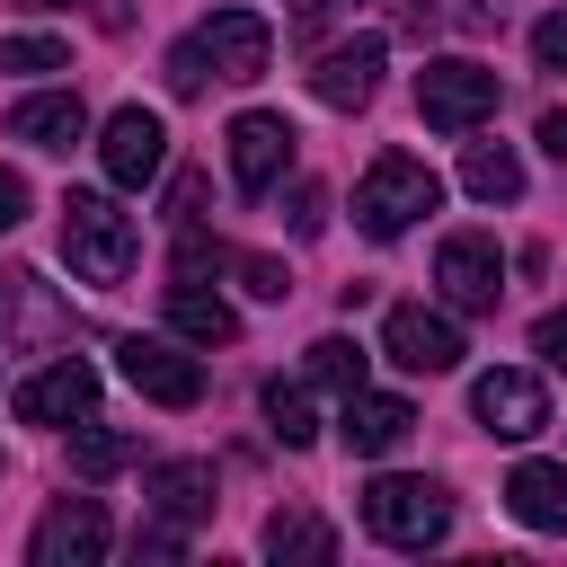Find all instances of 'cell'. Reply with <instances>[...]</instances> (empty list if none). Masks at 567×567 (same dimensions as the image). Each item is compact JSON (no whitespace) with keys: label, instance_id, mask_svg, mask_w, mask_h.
<instances>
[{"label":"cell","instance_id":"1","mask_svg":"<svg viewBox=\"0 0 567 567\" xmlns=\"http://www.w3.org/2000/svg\"><path fill=\"white\" fill-rule=\"evenodd\" d=\"M133 213L115 204V195H89V186H71L62 195V266L89 284V292H115L124 275H133Z\"/></svg>","mask_w":567,"mask_h":567},{"label":"cell","instance_id":"2","mask_svg":"<svg viewBox=\"0 0 567 567\" xmlns=\"http://www.w3.org/2000/svg\"><path fill=\"white\" fill-rule=\"evenodd\" d=\"M434 204H443V177H434L416 151H381V159L363 168V186H354V230H363V239H408Z\"/></svg>","mask_w":567,"mask_h":567},{"label":"cell","instance_id":"3","mask_svg":"<svg viewBox=\"0 0 567 567\" xmlns=\"http://www.w3.org/2000/svg\"><path fill=\"white\" fill-rule=\"evenodd\" d=\"M363 532H372L381 549H434V540L452 532V496H443L434 478L381 470V478L363 487Z\"/></svg>","mask_w":567,"mask_h":567},{"label":"cell","instance_id":"4","mask_svg":"<svg viewBox=\"0 0 567 567\" xmlns=\"http://www.w3.org/2000/svg\"><path fill=\"white\" fill-rule=\"evenodd\" d=\"M496 97H505V80H496L487 62H470V53H434V62L416 71V115H425L434 133H478V124L496 115Z\"/></svg>","mask_w":567,"mask_h":567},{"label":"cell","instance_id":"5","mask_svg":"<svg viewBox=\"0 0 567 567\" xmlns=\"http://www.w3.org/2000/svg\"><path fill=\"white\" fill-rule=\"evenodd\" d=\"M115 372H124L151 408H195V399H204V363L186 354L177 328H168V337H124V346H115Z\"/></svg>","mask_w":567,"mask_h":567},{"label":"cell","instance_id":"6","mask_svg":"<svg viewBox=\"0 0 567 567\" xmlns=\"http://www.w3.org/2000/svg\"><path fill=\"white\" fill-rule=\"evenodd\" d=\"M434 284H443L452 310H496V301H505V248H496L487 230H452V239L434 248Z\"/></svg>","mask_w":567,"mask_h":567},{"label":"cell","instance_id":"7","mask_svg":"<svg viewBox=\"0 0 567 567\" xmlns=\"http://www.w3.org/2000/svg\"><path fill=\"white\" fill-rule=\"evenodd\" d=\"M470 416H478L496 443H532V434L549 425V390H540L532 372L496 363V372H478V381H470Z\"/></svg>","mask_w":567,"mask_h":567},{"label":"cell","instance_id":"8","mask_svg":"<svg viewBox=\"0 0 567 567\" xmlns=\"http://www.w3.org/2000/svg\"><path fill=\"white\" fill-rule=\"evenodd\" d=\"M292 124L284 115H266V106H248L239 124H230V186L239 195H275L284 177H292Z\"/></svg>","mask_w":567,"mask_h":567},{"label":"cell","instance_id":"9","mask_svg":"<svg viewBox=\"0 0 567 567\" xmlns=\"http://www.w3.org/2000/svg\"><path fill=\"white\" fill-rule=\"evenodd\" d=\"M97 159H106V186H151L168 168V124L151 106H115L97 133Z\"/></svg>","mask_w":567,"mask_h":567},{"label":"cell","instance_id":"10","mask_svg":"<svg viewBox=\"0 0 567 567\" xmlns=\"http://www.w3.org/2000/svg\"><path fill=\"white\" fill-rule=\"evenodd\" d=\"M381 354H390L399 372H452L470 346H461V328H452L443 310H425V301H399V310L381 319Z\"/></svg>","mask_w":567,"mask_h":567},{"label":"cell","instance_id":"11","mask_svg":"<svg viewBox=\"0 0 567 567\" xmlns=\"http://www.w3.org/2000/svg\"><path fill=\"white\" fill-rule=\"evenodd\" d=\"M27 558H35V567H89V558H106V505H97V496H62V505L27 532Z\"/></svg>","mask_w":567,"mask_h":567},{"label":"cell","instance_id":"12","mask_svg":"<svg viewBox=\"0 0 567 567\" xmlns=\"http://www.w3.org/2000/svg\"><path fill=\"white\" fill-rule=\"evenodd\" d=\"M89 408H97V372L80 354H62V363H44V372L18 381V416L27 425H80Z\"/></svg>","mask_w":567,"mask_h":567},{"label":"cell","instance_id":"13","mask_svg":"<svg viewBox=\"0 0 567 567\" xmlns=\"http://www.w3.org/2000/svg\"><path fill=\"white\" fill-rule=\"evenodd\" d=\"M195 35L213 53V80H266V62H275V35H266L257 9H213Z\"/></svg>","mask_w":567,"mask_h":567},{"label":"cell","instance_id":"14","mask_svg":"<svg viewBox=\"0 0 567 567\" xmlns=\"http://www.w3.org/2000/svg\"><path fill=\"white\" fill-rule=\"evenodd\" d=\"M372 89H381V35H346V44H328L319 71H310V97L337 106V115L372 106Z\"/></svg>","mask_w":567,"mask_h":567},{"label":"cell","instance_id":"15","mask_svg":"<svg viewBox=\"0 0 567 567\" xmlns=\"http://www.w3.org/2000/svg\"><path fill=\"white\" fill-rule=\"evenodd\" d=\"M408 434H416V408L390 399V390H354V399L337 408V443H346L354 461H381V452H399Z\"/></svg>","mask_w":567,"mask_h":567},{"label":"cell","instance_id":"16","mask_svg":"<svg viewBox=\"0 0 567 567\" xmlns=\"http://www.w3.org/2000/svg\"><path fill=\"white\" fill-rule=\"evenodd\" d=\"M142 496H151L159 523L195 532V523H213V461H151L142 470Z\"/></svg>","mask_w":567,"mask_h":567},{"label":"cell","instance_id":"17","mask_svg":"<svg viewBox=\"0 0 567 567\" xmlns=\"http://www.w3.org/2000/svg\"><path fill=\"white\" fill-rule=\"evenodd\" d=\"M9 133H18L27 151H71V142H89V106H80L71 89H35V97L9 106Z\"/></svg>","mask_w":567,"mask_h":567},{"label":"cell","instance_id":"18","mask_svg":"<svg viewBox=\"0 0 567 567\" xmlns=\"http://www.w3.org/2000/svg\"><path fill=\"white\" fill-rule=\"evenodd\" d=\"M505 514H514L523 532H567V461H514Z\"/></svg>","mask_w":567,"mask_h":567},{"label":"cell","instance_id":"19","mask_svg":"<svg viewBox=\"0 0 567 567\" xmlns=\"http://www.w3.org/2000/svg\"><path fill=\"white\" fill-rule=\"evenodd\" d=\"M168 328H177L186 346H230V337H239V310H230L221 292H204V275H177V284H168Z\"/></svg>","mask_w":567,"mask_h":567},{"label":"cell","instance_id":"20","mask_svg":"<svg viewBox=\"0 0 567 567\" xmlns=\"http://www.w3.org/2000/svg\"><path fill=\"white\" fill-rule=\"evenodd\" d=\"M257 540H266V558H292V567H328V558H337V532H328L310 505H275Z\"/></svg>","mask_w":567,"mask_h":567},{"label":"cell","instance_id":"21","mask_svg":"<svg viewBox=\"0 0 567 567\" xmlns=\"http://www.w3.org/2000/svg\"><path fill=\"white\" fill-rule=\"evenodd\" d=\"M461 186H470L478 204H514V195H523V159H514L505 142H470V151H461Z\"/></svg>","mask_w":567,"mask_h":567},{"label":"cell","instance_id":"22","mask_svg":"<svg viewBox=\"0 0 567 567\" xmlns=\"http://www.w3.org/2000/svg\"><path fill=\"white\" fill-rule=\"evenodd\" d=\"M266 434H275L284 452H301V443L319 434V416H310V381H266Z\"/></svg>","mask_w":567,"mask_h":567},{"label":"cell","instance_id":"23","mask_svg":"<svg viewBox=\"0 0 567 567\" xmlns=\"http://www.w3.org/2000/svg\"><path fill=\"white\" fill-rule=\"evenodd\" d=\"M124 461H133V434H124V425L80 416V434H71V470H80V478H115Z\"/></svg>","mask_w":567,"mask_h":567},{"label":"cell","instance_id":"24","mask_svg":"<svg viewBox=\"0 0 567 567\" xmlns=\"http://www.w3.org/2000/svg\"><path fill=\"white\" fill-rule=\"evenodd\" d=\"M310 381L337 390V399H354V390H363V346H354V337H319V346H310Z\"/></svg>","mask_w":567,"mask_h":567},{"label":"cell","instance_id":"25","mask_svg":"<svg viewBox=\"0 0 567 567\" xmlns=\"http://www.w3.org/2000/svg\"><path fill=\"white\" fill-rule=\"evenodd\" d=\"M0 71H18V80L71 71V44H62V35H9V44H0Z\"/></svg>","mask_w":567,"mask_h":567},{"label":"cell","instance_id":"26","mask_svg":"<svg viewBox=\"0 0 567 567\" xmlns=\"http://www.w3.org/2000/svg\"><path fill=\"white\" fill-rule=\"evenodd\" d=\"M204 80H213L204 35H177V44H168V89H177V97H204Z\"/></svg>","mask_w":567,"mask_h":567},{"label":"cell","instance_id":"27","mask_svg":"<svg viewBox=\"0 0 567 567\" xmlns=\"http://www.w3.org/2000/svg\"><path fill=\"white\" fill-rule=\"evenodd\" d=\"M221 266H230V275H239V284H248L257 301H284V292H292V275H284L275 257H248V248H221Z\"/></svg>","mask_w":567,"mask_h":567},{"label":"cell","instance_id":"28","mask_svg":"<svg viewBox=\"0 0 567 567\" xmlns=\"http://www.w3.org/2000/svg\"><path fill=\"white\" fill-rule=\"evenodd\" d=\"M204 195H213V177H204V168H177V177H168V221L195 230V221H204Z\"/></svg>","mask_w":567,"mask_h":567},{"label":"cell","instance_id":"29","mask_svg":"<svg viewBox=\"0 0 567 567\" xmlns=\"http://www.w3.org/2000/svg\"><path fill=\"white\" fill-rule=\"evenodd\" d=\"M532 62H540V71H567V9H549V18L532 27Z\"/></svg>","mask_w":567,"mask_h":567},{"label":"cell","instance_id":"30","mask_svg":"<svg viewBox=\"0 0 567 567\" xmlns=\"http://www.w3.org/2000/svg\"><path fill=\"white\" fill-rule=\"evenodd\" d=\"M532 354L567 372V310H540V328H532Z\"/></svg>","mask_w":567,"mask_h":567},{"label":"cell","instance_id":"31","mask_svg":"<svg viewBox=\"0 0 567 567\" xmlns=\"http://www.w3.org/2000/svg\"><path fill=\"white\" fill-rule=\"evenodd\" d=\"M319 204H328V195H319V186H310V177H292V230H301V239H310V230H319V221H328V213H319Z\"/></svg>","mask_w":567,"mask_h":567},{"label":"cell","instance_id":"32","mask_svg":"<svg viewBox=\"0 0 567 567\" xmlns=\"http://www.w3.org/2000/svg\"><path fill=\"white\" fill-rule=\"evenodd\" d=\"M18 221H27V177L0 168V230H18Z\"/></svg>","mask_w":567,"mask_h":567},{"label":"cell","instance_id":"33","mask_svg":"<svg viewBox=\"0 0 567 567\" xmlns=\"http://www.w3.org/2000/svg\"><path fill=\"white\" fill-rule=\"evenodd\" d=\"M540 151H549V159H567V106H549V115H540Z\"/></svg>","mask_w":567,"mask_h":567},{"label":"cell","instance_id":"34","mask_svg":"<svg viewBox=\"0 0 567 567\" xmlns=\"http://www.w3.org/2000/svg\"><path fill=\"white\" fill-rule=\"evenodd\" d=\"M18 9H80V0H18Z\"/></svg>","mask_w":567,"mask_h":567},{"label":"cell","instance_id":"35","mask_svg":"<svg viewBox=\"0 0 567 567\" xmlns=\"http://www.w3.org/2000/svg\"><path fill=\"white\" fill-rule=\"evenodd\" d=\"M328 9H354V0H328Z\"/></svg>","mask_w":567,"mask_h":567},{"label":"cell","instance_id":"36","mask_svg":"<svg viewBox=\"0 0 567 567\" xmlns=\"http://www.w3.org/2000/svg\"><path fill=\"white\" fill-rule=\"evenodd\" d=\"M0 301H9V284H0Z\"/></svg>","mask_w":567,"mask_h":567}]
</instances>
